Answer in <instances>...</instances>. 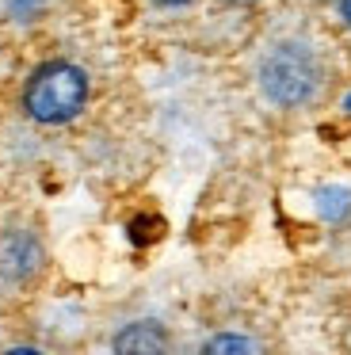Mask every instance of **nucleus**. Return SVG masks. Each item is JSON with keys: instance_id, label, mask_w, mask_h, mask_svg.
<instances>
[{"instance_id": "1", "label": "nucleus", "mask_w": 351, "mask_h": 355, "mask_svg": "<svg viewBox=\"0 0 351 355\" xmlns=\"http://www.w3.org/2000/svg\"><path fill=\"white\" fill-rule=\"evenodd\" d=\"M256 77L271 103H279V107H305L325 88V65H320L313 46L290 39V42H275L259 58Z\"/></svg>"}, {"instance_id": "2", "label": "nucleus", "mask_w": 351, "mask_h": 355, "mask_svg": "<svg viewBox=\"0 0 351 355\" xmlns=\"http://www.w3.org/2000/svg\"><path fill=\"white\" fill-rule=\"evenodd\" d=\"M88 103V77L73 62H46L31 73L23 88V111L42 126L76 119Z\"/></svg>"}, {"instance_id": "3", "label": "nucleus", "mask_w": 351, "mask_h": 355, "mask_svg": "<svg viewBox=\"0 0 351 355\" xmlns=\"http://www.w3.org/2000/svg\"><path fill=\"white\" fill-rule=\"evenodd\" d=\"M46 248L31 230H8L0 233V279L8 283H27L42 271Z\"/></svg>"}, {"instance_id": "4", "label": "nucleus", "mask_w": 351, "mask_h": 355, "mask_svg": "<svg viewBox=\"0 0 351 355\" xmlns=\"http://www.w3.org/2000/svg\"><path fill=\"white\" fill-rule=\"evenodd\" d=\"M168 347V332L157 321H137L114 336V352H164Z\"/></svg>"}, {"instance_id": "5", "label": "nucleus", "mask_w": 351, "mask_h": 355, "mask_svg": "<svg viewBox=\"0 0 351 355\" xmlns=\"http://www.w3.org/2000/svg\"><path fill=\"white\" fill-rule=\"evenodd\" d=\"M252 340H241V336H218L206 344V352H252Z\"/></svg>"}, {"instance_id": "6", "label": "nucleus", "mask_w": 351, "mask_h": 355, "mask_svg": "<svg viewBox=\"0 0 351 355\" xmlns=\"http://www.w3.org/2000/svg\"><path fill=\"white\" fill-rule=\"evenodd\" d=\"M340 16L351 24V0H340Z\"/></svg>"}, {"instance_id": "7", "label": "nucleus", "mask_w": 351, "mask_h": 355, "mask_svg": "<svg viewBox=\"0 0 351 355\" xmlns=\"http://www.w3.org/2000/svg\"><path fill=\"white\" fill-rule=\"evenodd\" d=\"M157 4H168V8H176V4H187V0H157Z\"/></svg>"}, {"instance_id": "8", "label": "nucleus", "mask_w": 351, "mask_h": 355, "mask_svg": "<svg viewBox=\"0 0 351 355\" xmlns=\"http://www.w3.org/2000/svg\"><path fill=\"white\" fill-rule=\"evenodd\" d=\"M225 4H256V0H225Z\"/></svg>"}]
</instances>
